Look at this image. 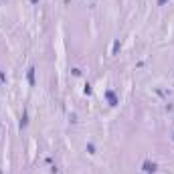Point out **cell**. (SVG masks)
Wrapping results in <instances>:
<instances>
[{"label":"cell","instance_id":"obj_2","mask_svg":"<svg viewBox=\"0 0 174 174\" xmlns=\"http://www.w3.org/2000/svg\"><path fill=\"white\" fill-rule=\"evenodd\" d=\"M105 97H107V101H109V105H112V107L120 103V101H117V95L112 91V89H109V91H105Z\"/></svg>","mask_w":174,"mask_h":174},{"label":"cell","instance_id":"obj_1","mask_svg":"<svg viewBox=\"0 0 174 174\" xmlns=\"http://www.w3.org/2000/svg\"><path fill=\"white\" fill-rule=\"evenodd\" d=\"M142 170L148 172V174H154L156 170H158V164H156V162H150V160H146V162L142 164Z\"/></svg>","mask_w":174,"mask_h":174},{"label":"cell","instance_id":"obj_4","mask_svg":"<svg viewBox=\"0 0 174 174\" xmlns=\"http://www.w3.org/2000/svg\"><path fill=\"white\" fill-rule=\"evenodd\" d=\"M28 117H27V113H24V116H22V120H20V128H27V124H28Z\"/></svg>","mask_w":174,"mask_h":174},{"label":"cell","instance_id":"obj_6","mask_svg":"<svg viewBox=\"0 0 174 174\" xmlns=\"http://www.w3.org/2000/svg\"><path fill=\"white\" fill-rule=\"evenodd\" d=\"M4 81H6V75H4V73H0V85H2Z\"/></svg>","mask_w":174,"mask_h":174},{"label":"cell","instance_id":"obj_3","mask_svg":"<svg viewBox=\"0 0 174 174\" xmlns=\"http://www.w3.org/2000/svg\"><path fill=\"white\" fill-rule=\"evenodd\" d=\"M27 79H28L31 85H35V67H31V69L27 71Z\"/></svg>","mask_w":174,"mask_h":174},{"label":"cell","instance_id":"obj_7","mask_svg":"<svg viewBox=\"0 0 174 174\" xmlns=\"http://www.w3.org/2000/svg\"><path fill=\"white\" fill-rule=\"evenodd\" d=\"M156 2H158V4H160V6H162V4H166V2H168V0H156Z\"/></svg>","mask_w":174,"mask_h":174},{"label":"cell","instance_id":"obj_8","mask_svg":"<svg viewBox=\"0 0 174 174\" xmlns=\"http://www.w3.org/2000/svg\"><path fill=\"white\" fill-rule=\"evenodd\" d=\"M31 2H32V4H37V2H39V0H31Z\"/></svg>","mask_w":174,"mask_h":174},{"label":"cell","instance_id":"obj_5","mask_svg":"<svg viewBox=\"0 0 174 174\" xmlns=\"http://www.w3.org/2000/svg\"><path fill=\"white\" fill-rule=\"evenodd\" d=\"M87 152L89 154H95V146H93V144H87Z\"/></svg>","mask_w":174,"mask_h":174}]
</instances>
